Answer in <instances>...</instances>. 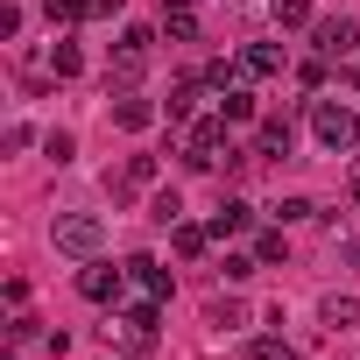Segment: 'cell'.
Wrapping results in <instances>:
<instances>
[{"mask_svg":"<svg viewBox=\"0 0 360 360\" xmlns=\"http://www.w3.org/2000/svg\"><path fill=\"white\" fill-rule=\"evenodd\" d=\"M311 134H318V148H332V155H353V148H360V120H353L346 99H311Z\"/></svg>","mask_w":360,"mask_h":360,"instance_id":"obj_1","label":"cell"},{"mask_svg":"<svg viewBox=\"0 0 360 360\" xmlns=\"http://www.w3.org/2000/svg\"><path fill=\"white\" fill-rule=\"evenodd\" d=\"M50 240H57V255H71V262H92V255L106 248V219H99V212H57Z\"/></svg>","mask_w":360,"mask_h":360,"instance_id":"obj_2","label":"cell"},{"mask_svg":"<svg viewBox=\"0 0 360 360\" xmlns=\"http://www.w3.org/2000/svg\"><path fill=\"white\" fill-rule=\"evenodd\" d=\"M219 155H233L226 148V113H212L184 134V169H219Z\"/></svg>","mask_w":360,"mask_h":360,"instance_id":"obj_3","label":"cell"},{"mask_svg":"<svg viewBox=\"0 0 360 360\" xmlns=\"http://www.w3.org/2000/svg\"><path fill=\"white\" fill-rule=\"evenodd\" d=\"M148 57H155V29H120V43H113V78L134 85V78L148 71Z\"/></svg>","mask_w":360,"mask_h":360,"instance_id":"obj_4","label":"cell"},{"mask_svg":"<svg viewBox=\"0 0 360 360\" xmlns=\"http://www.w3.org/2000/svg\"><path fill=\"white\" fill-rule=\"evenodd\" d=\"M120 290H127V269H113V262H99V255L78 269V297H85V304H120Z\"/></svg>","mask_w":360,"mask_h":360,"instance_id":"obj_5","label":"cell"},{"mask_svg":"<svg viewBox=\"0 0 360 360\" xmlns=\"http://www.w3.org/2000/svg\"><path fill=\"white\" fill-rule=\"evenodd\" d=\"M311 50H318V57H353V50H360V29H353L346 15H339V22H311Z\"/></svg>","mask_w":360,"mask_h":360,"instance_id":"obj_6","label":"cell"},{"mask_svg":"<svg viewBox=\"0 0 360 360\" xmlns=\"http://www.w3.org/2000/svg\"><path fill=\"white\" fill-rule=\"evenodd\" d=\"M155 176H162V162H155V155H127V169L113 176V198H127V191H148Z\"/></svg>","mask_w":360,"mask_h":360,"instance_id":"obj_7","label":"cell"},{"mask_svg":"<svg viewBox=\"0 0 360 360\" xmlns=\"http://www.w3.org/2000/svg\"><path fill=\"white\" fill-rule=\"evenodd\" d=\"M248 226H255V205L219 198V212H212V240H233V233H248Z\"/></svg>","mask_w":360,"mask_h":360,"instance_id":"obj_8","label":"cell"},{"mask_svg":"<svg viewBox=\"0 0 360 360\" xmlns=\"http://www.w3.org/2000/svg\"><path fill=\"white\" fill-rule=\"evenodd\" d=\"M127 283H141V290H148L155 304H162V297L176 290V283H169V269H162V262H148V255H134V262H127Z\"/></svg>","mask_w":360,"mask_h":360,"instance_id":"obj_9","label":"cell"},{"mask_svg":"<svg viewBox=\"0 0 360 360\" xmlns=\"http://www.w3.org/2000/svg\"><path fill=\"white\" fill-rule=\"evenodd\" d=\"M318 325L325 332H360V297H325L318 304Z\"/></svg>","mask_w":360,"mask_h":360,"instance_id":"obj_10","label":"cell"},{"mask_svg":"<svg viewBox=\"0 0 360 360\" xmlns=\"http://www.w3.org/2000/svg\"><path fill=\"white\" fill-rule=\"evenodd\" d=\"M276 71H283V50L276 43H248L240 50V78H276Z\"/></svg>","mask_w":360,"mask_h":360,"instance_id":"obj_11","label":"cell"},{"mask_svg":"<svg viewBox=\"0 0 360 360\" xmlns=\"http://www.w3.org/2000/svg\"><path fill=\"white\" fill-rule=\"evenodd\" d=\"M169 248L184 255V262H198V255L212 248V226H191V219H176V226H169Z\"/></svg>","mask_w":360,"mask_h":360,"instance_id":"obj_12","label":"cell"},{"mask_svg":"<svg viewBox=\"0 0 360 360\" xmlns=\"http://www.w3.org/2000/svg\"><path fill=\"white\" fill-rule=\"evenodd\" d=\"M198 99H205V78H184V85H176V92H169V106H162V113H169L176 127H184V120L198 113Z\"/></svg>","mask_w":360,"mask_h":360,"instance_id":"obj_13","label":"cell"},{"mask_svg":"<svg viewBox=\"0 0 360 360\" xmlns=\"http://www.w3.org/2000/svg\"><path fill=\"white\" fill-rule=\"evenodd\" d=\"M148 120H155V106H148V99H134V92H120V106H113V127H127V134H141Z\"/></svg>","mask_w":360,"mask_h":360,"instance_id":"obj_14","label":"cell"},{"mask_svg":"<svg viewBox=\"0 0 360 360\" xmlns=\"http://www.w3.org/2000/svg\"><path fill=\"white\" fill-rule=\"evenodd\" d=\"M205 325H212V332H240V325H248V304H233V297H212V304H205Z\"/></svg>","mask_w":360,"mask_h":360,"instance_id":"obj_15","label":"cell"},{"mask_svg":"<svg viewBox=\"0 0 360 360\" xmlns=\"http://www.w3.org/2000/svg\"><path fill=\"white\" fill-rule=\"evenodd\" d=\"M255 141H262V155H290V120H283V113H269Z\"/></svg>","mask_w":360,"mask_h":360,"instance_id":"obj_16","label":"cell"},{"mask_svg":"<svg viewBox=\"0 0 360 360\" xmlns=\"http://www.w3.org/2000/svg\"><path fill=\"white\" fill-rule=\"evenodd\" d=\"M43 15H50L57 29H78V22L92 15V0H43Z\"/></svg>","mask_w":360,"mask_h":360,"instance_id":"obj_17","label":"cell"},{"mask_svg":"<svg viewBox=\"0 0 360 360\" xmlns=\"http://www.w3.org/2000/svg\"><path fill=\"white\" fill-rule=\"evenodd\" d=\"M162 36H169V43H191V36H198V15H191V8H162Z\"/></svg>","mask_w":360,"mask_h":360,"instance_id":"obj_18","label":"cell"},{"mask_svg":"<svg viewBox=\"0 0 360 360\" xmlns=\"http://www.w3.org/2000/svg\"><path fill=\"white\" fill-rule=\"evenodd\" d=\"M219 113H226V120H255V92H248V85H226Z\"/></svg>","mask_w":360,"mask_h":360,"instance_id":"obj_19","label":"cell"},{"mask_svg":"<svg viewBox=\"0 0 360 360\" xmlns=\"http://www.w3.org/2000/svg\"><path fill=\"white\" fill-rule=\"evenodd\" d=\"M276 22L283 29H311L318 15H311V0H276Z\"/></svg>","mask_w":360,"mask_h":360,"instance_id":"obj_20","label":"cell"},{"mask_svg":"<svg viewBox=\"0 0 360 360\" xmlns=\"http://www.w3.org/2000/svg\"><path fill=\"white\" fill-rule=\"evenodd\" d=\"M148 219H155V226H176V219H184V198H176V191H155Z\"/></svg>","mask_w":360,"mask_h":360,"instance_id":"obj_21","label":"cell"},{"mask_svg":"<svg viewBox=\"0 0 360 360\" xmlns=\"http://www.w3.org/2000/svg\"><path fill=\"white\" fill-rule=\"evenodd\" d=\"M50 71H57V78H78V71H85L78 43H57V50H50Z\"/></svg>","mask_w":360,"mask_h":360,"instance_id":"obj_22","label":"cell"},{"mask_svg":"<svg viewBox=\"0 0 360 360\" xmlns=\"http://www.w3.org/2000/svg\"><path fill=\"white\" fill-rule=\"evenodd\" d=\"M283 255H290V240H283V226H276V233H262V240H255V262H262V269H276V262H283Z\"/></svg>","mask_w":360,"mask_h":360,"instance_id":"obj_23","label":"cell"},{"mask_svg":"<svg viewBox=\"0 0 360 360\" xmlns=\"http://www.w3.org/2000/svg\"><path fill=\"white\" fill-rule=\"evenodd\" d=\"M43 155H50V162H71V155H78V141L57 127V134H43Z\"/></svg>","mask_w":360,"mask_h":360,"instance_id":"obj_24","label":"cell"},{"mask_svg":"<svg viewBox=\"0 0 360 360\" xmlns=\"http://www.w3.org/2000/svg\"><path fill=\"white\" fill-rule=\"evenodd\" d=\"M255 269H262V262H255V255H226V262H219V276H226V283H248V276H255Z\"/></svg>","mask_w":360,"mask_h":360,"instance_id":"obj_25","label":"cell"},{"mask_svg":"<svg viewBox=\"0 0 360 360\" xmlns=\"http://www.w3.org/2000/svg\"><path fill=\"white\" fill-rule=\"evenodd\" d=\"M248 360H297V346H290V339H255Z\"/></svg>","mask_w":360,"mask_h":360,"instance_id":"obj_26","label":"cell"},{"mask_svg":"<svg viewBox=\"0 0 360 360\" xmlns=\"http://www.w3.org/2000/svg\"><path fill=\"white\" fill-rule=\"evenodd\" d=\"M311 212H318L311 198H283V205H276V219H283V226H297V219H311Z\"/></svg>","mask_w":360,"mask_h":360,"instance_id":"obj_27","label":"cell"},{"mask_svg":"<svg viewBox=\"0 0 360 360\" xmlns=\"http://www.w3.org/2000/svg\"><path fill=\"white\" fill-rule=\"evenodd\" d=\"M8 339H15V346H22V339H36V318H29V311H15V318H8Z\"/></svg>","mask_w":360,"mask_h":360,"instance_id":"obj_28","label":"cell"},{"mask_svg":"<svg viewBox=\"0 0 360 360\" xmlns=\"http://www.w3.org/2000/svg\"><path fill=\"white\" fill-rule=\"evenodd\" d=\"M127 8V0H92V15H120Z\"/></svg>","mask_w":360,"mask_h":360,"instance_id":"obj_29","label":"cell"},{"mask_svg":"<svg viewBox=\"0 0 360 360\" xmlns=\"http://www.w3.org/2000/svg\"><path fill=\"white\" fill-rule=\"evenodd\" d=\"M346 262H360V240H346Z\"/></svg>","mask_w":360,"mask_h":360,"instance_id":"obj_30","label":"cell"},{"mask_svg":"<svg viewBox=\"0 0 360 360\" xmlns=\"http://www.w3.org/2000/svg\"><path fill=\"white\" fill-rule=\"evenodd\" d=\"M346 85H353V92H360V64H353V71H346Z\"/></svg>","mask_w":360,"mask_h":360,"instance_id":"obj_31","label":"cell"},{"mask_svg":"<svg viewBox=\"0 0 360 360\" xmlns=\"http://www.w3.org/2000/svg\"><path fill=\"white\" fill-rule=\"evenodd\" d=\"M353 205H360V169H353Z\"/></svg>","mask_w":360,"mask_h":360,"instance_id":"obj_32","label":"cell"},{"mask_svg":"<svg viewBox=\"0 0 360 360\" xmlns=\"http://www.w3.org/2000/svg\"><path fill=\"white\" fill-rule=\"evenodd\" d=\"M162 8H191V0H162Z\"/></svg>","mask_w":360,"mask_h":360,"instance_id":"obj_33","label":"cell"}]
</instances>
